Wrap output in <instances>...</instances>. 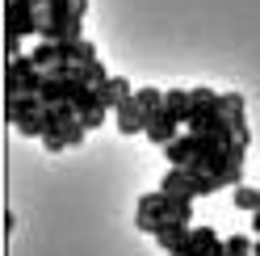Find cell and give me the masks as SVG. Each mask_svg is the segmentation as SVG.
I'll return each instance as SVG.
<instances>
[{
    "instance_id": "6da1fadb",
    "label": "cell",
    "mask_w": 260,
    "mask_h": 256,
    "mask_svg": "<svg viewBox=\"0 0 260 256\" xmlns=\"http://www.w3.org/2000/svg\"><path fill=\"white\" fill-rule=\"evenodd\" d=\"M5 34H17V38L42 34V9L34 0H9L5 5Z\"/></svg>"
},
{
    "instance_id": "7a4b0ae2",
    "label": "cell",
    "mask_w": 260,
    "mask_h": 256,
    "mask_svg": "<svg viewBox=\"0 0 260 256\" xmlns=\"http://www.w3.org/2000/svg\"><path fill=\"white\" fill-rule=\"evenodd\" d=\"M42 97L38 92H21V97H5V122L9 126H21L25 118H34V114H42Z\"/></svg>"
},
{
    "instance_id": "3957f363",
    "label": "cell",
    "mask_w": 260,
    "mask_h": 256,
    "mask_svg": "<svg viewBox=\"0 0 260 256\" xmlns=\"http://www.w3.org/2000/svg\"><path fill=\"white\" fill-rule=\"evenodd\" d=\"M189 235H193L189 222L159 218V227H155V244H159V248H168V252H176V248H185V244H189Z\"/></svg>"
},
{
    "instance_id": "277c9868",
    "label": "cell",
    "mask_w": 260,
    "mask_h": 256,
    "mask_svg": "<svg viewBox=\"0 0 260 256\" xmlns=\"http://www.w3.org/2000/svg\"><path fill=\"white\" fill-rule=\"evenodd\" d=\"M164 155H168V164H172V168H189L193 159H198V135H193V131L176 135L168 147H164Z\"/></svg>"
},
{
    "instance_id": "5b68a950",
    "label": "cell",
    "mask_w": 260,
    "mask_h": 256,
    "mask_svg": "<svg viewBox=\"0 0 260 256\" xmlns=\"http://www.w3.org/2000/svg\"><path fill=\"white\" fill-rule=\"evenodd\" d=\"M176 126H181V122H176L168 109H159V114L147 118V126H143V139H151V143H159V147H168V143L176 139Z\"/></svg>"
},
{
    "instance_id": "8992f818",
    "label": "cell",
    "mask_w": 260,
    "mask_h": 256,
    "mask_svg": "<svg viewBox=\"0 0 260 256\" xmlns=\"http://www.w3.org/2000/svg\"><path fill=\"white\" fill-rule=\"evenodd\" d=\"M96 97H101L105 109H118L122 101L135 97V88H130V80H126V76H109L105 84H96Z\"/></svg>"
},
{
    "instance_id": "52a82bcc",
    "label": "cell",
    "mask_w": 260,
    "mask_h": 256,
    "mask_svg": "<svg viewBox=\"0 0 260 256\" xmlns=\"http://www.w3.org/2000/svg\"><path fill=\"white\" fill-rule=\"evenodd\" d=\"M113 122H118V131H122V135H143V126H147V114H143L139 101L130 97V101H122L118 109H113Z\"/></svg>"
},
{
    "instance_id": "ba28073f",
    "label": "cell",
    "mask_w": 260,
    "mask_h": 256,
    "mask_svg": "<svg viewBox=\"0 0 260 256\" xmlns=\"http://www.w3.org/2000/svg\"><path fill=\"white\" fill-rule=\"evenodd\" d=\"M222 114H226V122H231L235 139H252L248 135V118H243V92H222Z\"/></svg>"
},
{
    "instance_id": "9c48e42d",
    "label": "cell",
    "mask_w": 260,
    "mask_h": 256,
    "mask_svg": "<svg viewBox=\"0 0 260 256\" xmlns=\"http://www.w3.org/2000/svg\"><path fill=\"white\" fill-rule=\"evenodd\" d=\"M159 189L181 194V198H198V172L193 168H172V172H164V185Z\"/></svg>"
},
{
    "instance_id": "30bf717a",
    "label": "cell",
    "mask_w": 260,
    "mask_h": 256,
    "mask_svg": "<svg viewBox=\"0 0 260 256\" xmlns=\"http://www.w3.org/2000/svg\"><path fill=\"white\" fill-rule=\"evenodd\" d=\"M164 109L185 126L189 114H193V88H168V92H164Z\"/></svg>"
},
{
    "instance_id": "8fae6325",
    "label": "cell",
    "mask_w": 260,
    "mask_h": 256,
    "mask_svg": "<svg viewBox=\"0 0 260 256\" xmlns=\"http://www.w3.org/2000/svg\"><path fill=\"white\" fill-rule=\"evenodd\" d=\"M59 55L80 68V63H92V59H96V46H92L88 38H68V42H59Z\"/></svg>"
},
{
    "instance_id": "7c38bea8",
    "label": "cell",
    "mask_w": 260,
    "mask_h": 256,
    "mask_svg": "<svg viewBox=\"0 0 260 256\" xmlns=\"http://www.w3.org/2000/svg\"><path fill=\"white\" fill-rule=\"evenodd\" d=\"M38 97H42L46 105H63V101H72V80L46 76V84H42V92H38Z\"/></svg>"
},
{
    "instance_id": "4fadbf2b",
    "label": "cell",
    "mask_w": 260,
    "mask_h": 256,
    "mask_svg": "<svg viewBox=\"0 0 260 256\" xmlns=\"http://www.w3.org/2000/svg\"><path fill=\"white\" fill-rule=\"evenodd\" d=\"M72 80H80V84H92V88H96V84H105V80H109V68L101 63V55H96L92 63H80Z\"/></svg>"
},
{
    "instance_id": "5bb4252c",
    "label": "cell",
    "mask_w": 260,
    "mask_h": 256,
    "mask_svg": "<svg viewBox=\"0 0 260 256\" xmlns=\"http://www.w3.org/2000/svg\"><path fill=\"white\" fill-rule=\"evenodd\" d=\"M135 101H139V109L143 114H159L164 109V88H151V84H143V88H135Z\"/></svg>"
},
{
    "instance_id": "9a60e30c",
    "label": "cell",
    "mask_w": 260,
    "mask_h": 256,
    "mask_svg": "<svg viewBox=\"0 0 260 256\" xmlns=\"http://www.w3.org/2000/svg\"><path fill=\"white\" fill-rule=\"evenodd\" d=\"M29 59H34V63H38V68H42V72H51V68H55V63L63 59V55H59V42H46V38H42V42L34 46V51H29Z\"/></svg>"
},
{
    "instance_id": "2e32d148",
    "label": "cell",
    "mask_w": 260,
    "mask_h": 256,
    "mask_svg": "<svg viewBox=\"0 0 260 256\" xmlns=\"http://www.w3.org/2000/svg\"><path fill=\"white\" fill-rule=\"evenodd\" d=\"M231 202H235V210L256 214V210H260V189H252V185H235V189H231Z\"/></svg>"
},
{
    "instance_id": "e0dca14e",
    "label": "cell",
    "mask_w": 260,
    "mask_h": 256,
    "mask_svg": "<svg viewBox=\"0 0 260 256\" xmlns=\"http://www.w3.org/2000/svg\"><path fill=\"white\" fill-rule=\"evenodd\" d=\"M59 135H63V143H68V147H80V143H84V135H88V126L76 118V122H68V126H63Z\"/></svg>"
},
{
    "instance_id": "ac0fdd59",
    "label": "cell",
    "mask_w": 260,
    "mask_h": 256,
    "mask_svg": "<svg viewBox=\"0 0 260 256\" xmlns=\"http://www.w3.org/2000/svg\"><path fill=\"white\" fill-rule=\"evenodd\" d=\"M252 235H226V256H252Z\"/></svg>"
},
{
    "instance_id": "d6986e66",
    "label": "cell",
    "mask_w": 260,
    "mask_h": 256,
    "mask_svg": "<svg viewBox=\"0 0 260 256\" xmlns=\"http://www.w3.org/2000/svg\"><path fill=\"white\" fill-rule=\"evenodd\" d=\"M21 55H29V51H21V38L17 34H5V63L9 59H21Z\"/></svg>"
},
{
    "instance_id": "ffe728a7",
    "label": "cell",
    "mask_w": 260,
    "mask_h": 256,
    "mask_svg": "<svg viewBox=\"0 0 260 256\" xmlns=\"http://www.w3.org/2000/svg\"><path fill=\"white\" fill-rule=\"evenodd\" d=\"M42 147L46 151H68V143H63V135L55 131V135H42Z\"/></svg>"
},
{
    "instance_id": "44dd1931",
    "label": "cell",
    "mask_w": 260,
    "mask_h": 256,
    "mask_svg": "<svg viewBox=\"0 0 260 256\" xmlns=\"http://www.w3.org/2000/svg\"><path fill=\"white\" fill-rule=\"evenodd\" d=\"M21 135H42V114H34V118H25L21 126H17Z\"/></svg>"
},
{
    "instance_id": "7402d4cb",
    "label": "cell",
    "mask_w": 260,
    "mask_h": 256,
    "mask_svg": "<svg viewBox=\"0 0 260 256\" xmlns=\"http://www.w3.org/2000/svg\"><path fill=\"white\" fill-rule=\"evenodd\" d=\"M13 231H17V214L5 210V235H13Z\"/></svg>"
},
{
    "instance_id": "603a6c76",
    "label": "cell",
    "mask_w": 260,
    "mask_h": 256,
    "mask_svg": "<svg viewBox=\"0 0 260 256\" xmlns=\"http://www.w3.org/2000/svg\"><path fill=\"white\" fill-rule=\"evenodd\" d=\"M252 231H256V235H260V210H256V214H252Z\"/></svg>"
},
{
    "instance_id": "cb8c5ba5",
    "label": "cell",
    "mask_w": 260,
    "mask_h": 256,
    "mask_svg": "<svg viewBox=\"0 0 260 256\" xmlns=\"http://www.w3.org/2000/svg\"><path fill=\"white\" fill-rule=\"evenodd\" d=\"M252 256H260V235H256V244H252Z\"/></svg>"
},
{
    "instance_id": "d4e9b609",
    "label": "cell",
    "mask_w": 260,
    "mask_h": 256,
    "mask_svg": "<svg viewBox=\"0 0 260 256\" xmlns=\"http://www.w3.org/2000/svg\"><path fill=\"white\" fill-rule=\"evenodd\" d=\"M168 256H185V252H168Z\"/></svg>"
}]
</instances>
